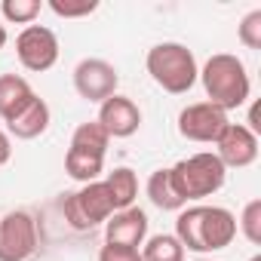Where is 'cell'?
<instances>
[{
    "label": "cell",
    "instance_id": "6da1fadb",
    "mask_svg": "<svg viewBox=\"0 0 261 261\" xmlns=\"http://www.w3.org/2000/svg\"><path fill=\"white\" fill-rule=\"evenodd\" d=\"M237 237V215L224 206H191L175 218V240L191 252L227 249Z\"/></svg>",
    "mask_w": 261,
    "mask_h": 261
},
{
    "label": "cell",
    "instance_id": "7a4b0ae2",
    "mask_svg": "<svg viewBox=\"0 0 261 261\" xmlns=\"http://www.w3.org/2000/svg\"><path fill=\"white\" fill-rule=\"evenodd\" d=\"M200 80H203V89L209 95V105L221 108V111H233L240 105H246L249 92H252V83H249V74H246V65L230 56V53H218L212 56L203 71H200Z\"/></svg>",
    "mask_w": 261,
    "mask_h": 261
},
{
    "label": "cell",
    "instance_id": "3957f363",
    "mask_svg": "<svg viewBox=\"0 0 261 261\" xmlns=\"http://www.w3.org/2000/svg\"><path fill=\"white\" fill-rule=\"evenodd\" d=\"M145 65H148V74L154 77V83L160 89L172 92V95L188 92L200 77L197 59L185 43H157V46H151Z\"/></svg>",
    "mask_w": 261,
    "mask_h": 261
},
{
    "label": "cell",
    "instance_id": "277c9868",
    "mask_svg": "<svg viewBox=\"0 0 261 261\" xmlns=\"http://www.w3.org/2000/svg\"><path fill=\"white\" fill-rule=\"evenodd\" d=\"M169 175H172L178 197L188 203V200H203V197H212L215 191H221L227 169L221 166V160L215 154L203 151V154H194V157L169 166Z\"/></svg>",
    "mask_w": 261,
    "mask_h": 261
},
{
    "label": "cell",
    "instance_id": "5b68a950",
    "mask_svg": "<svg viewBox=\"0 0 261 261\" xmlns=\"http://www.w3.org/2000/svg\"><path fill=\"white\" fill-rule=\"evenodd\" d=\"M62 209H65V221L74 227V230H92V227H98V224H105L117 209H114V200H111V191H108V185L98 178V181H89V185H83L80 191H74V194H65V203H62Z\"/></svg>",
    "mask_w": 261,
    "mask_h": 261
},
{
    "label": "cell",
    "instance_id": "8992f818",
    "mask_svg": "<svg viewBox=\"0 0 261 261\" xmlns=\"http://www.w3.org/2000/svg\"><path fill=\"white\" fill-rule=\"evenodd\" d=\"M37 252V224L28 212L16 209L0 218V261H28Z\"/></svg>",
    "mask_w": 261,
    "mask_h": 261
},
{
    "label": "cell",
    "instance_id": "52a82bcc",
    "mask_svg": "<svg viewBox=\"0 0 261 261\" xmlns=\"http://www.w3.org/2000/svg\"><path fill=\"white\" fill-rule=\"evenodd\" d=\"M227 123H230L227 120V111H221V108H215L209 101H197V105H188L178 114V133L188 142L215 145V139L224 133Z\"/></svg>",
    "mask_w": 261,
    "mask_h": 261
},
{
    "label": "cell",
    "instance_id": "ba28073f",
    "mask_svg": "<svg viewBox=\"0 0 261 261\" xmlns=\"http://www.w3.org/2000/svg\"><path fill=\"white\" fill-rule=\"evenodd\" d=\"M16 56H19L22 68L34 71V74L49 71L59 62V37L43 25H28L16 37Z\"/></svg>",
    "mask_w": 261,
    "mask_h": 261
},
{
    "label": "cell",
    "instance_id": "9c48e42d",
    "mask_svg": "<svg viewBox=\"0 0 261 261\" xmlns=\"http://www.w3.org/2000/svg\"><path fill=\"white\" fill-rule=\"evenodd\" d=\"M117 68L105 59H83L77 68H74V89L80 98L86 101H105L111 95H117Z\"/></svg>",
    "mask_w": 261,
    "mask_h": 261
},
{
    "label": "cell",
    "instance_id": "30bf717a",
    "mask_svg": "<svg viewBox=\"0 0 261 261\" xmlns=\"http://www.w3.org/2000/svg\"><path fill=\"white\" fill-rule=\"evenodd\" d=\"M215 157L224 169H246L258 160V136H252L243 123H227L224 133L215 139Z\"/></svg>",
    "mask_w": 261,
    "mask_h": 261
},
{
    "label": "cell",
    "instance_id": "8fae6325",
    "mask_svg": "<svg viewBox=\"0 0 261 261\" xmlns=\"http://www.w3.org/2000/svg\"><path fill=\"white\" fill-rule=\"evenodd\" d=\"M98 123L105 126V133L111 139H129L133 133H139V126H142V111L133 98L111 95L98 108Z\"/></svg>",
    "mask_w": 261,
    "mask_h": 261
},
{
    "label": "cell",
    "instance_id": "7c38bea8",
    "mask_svg": "<svg viewBox=\"0 0 261 261\" xmlns=\"http://www.w3.org/2000/svg\"><path fill=\"white\" fill-rule=\"evenodd\" d=\"M145 237H148V215H145V209H139V206L120 209V212H114V215L105 221V243L139 249V246L145 243Z\"/></svg>",
    "mask_w": 261,
    "mask_h": 261
},
{
    "label": "cell",
    "instance_id": "4fadbf2b",
    "mask_svg": "<svg viewBox=\"0 0 261 261\" xmlns=\"http://www.w3.org/2000/svg\"><path fill=\"white\" fill-rule=\"evenodd\" d=\"M46 126H49V105H46L40 95H34V98L7 123L10 136H16V139H22V142H31V139H37V136H43Z\"/></svg>",
    "mask_w": 261,
    "mask_h": 261
},
{
    "label": "cell",
    "instance_id": "5bb4252c",
    "mask_svg": "<svg viewBox=\"0 0 261 261\" xmlns=\"http://www.w3.org/2000/svg\"><path fill=\"white\" fill-rule=\"evenodd\" d=\"M34 98V89L19 74H0V120L10 123L28 101Z\"/></svg>",
    "mask_w": 261,
    "mask_h": 261
},
{
    "label": "cell",
    "instance_id": "9a60e30c",
    "mask_svg": "<svg viewBox=\"0 0 261 261\" xmlns=\"http://www.w3.org/2000/svg\"><path fill=\"white\" fill-rule=\"evenodd\" d=\"M105 185L111 191V200H114V209L117 212L120 209H129V206L136 203V197H139V178H136V172L129 169V166H117L114 172H108Z\"/></svg>",
    "mask_w": 261,
    "mask_h": 261
},
{
    "label": "cell",
    "instance_id": "2e32d148",
    "mask_svg": "<svg viewBox=\"0 0 261 261\" xmlns=\"http://www.w3.org/2000/svg\"><path fill=\"white\" fill-rule=\"evenodd\" d=\"M111 145V136L105 133V126L98 120H89V123H80L74 129V136H71V148L74 151H83V154H95V157H105Z\"/></svg>",
    "mask_w": 261,
    "mask_h": 261
},
{
    "label": "cell",
    "instance_id": "e0dca14e",
    "mask_svg": "<svg viewBox=\"0 0 261 261\" xmlns=\"http://www.w3.org/2000/svg\"><path fill=\"white\" fill-rule=\"evenodd\" d=\"M148 197H151V203H154L157 209H163V212H175V209L185 206V200L178 197V191H175V185H172L169 169H157V172L148 178Z\"/></svg>",
    "mask_w": 261,
    "mask_h": 261
},
{
    "label": "cell",
    "instance_id": "ac0fdd59",
    "mask_svg": "<svg viewBox=\"0 0 261 261\" xmlns=\"http://www.w3.org/2000/svg\"><path fill=\"white\" fill-rule=\"evenodd\" d=\"M65 172L74 178V181H98V175L105 172V157H95V154H83V151H74L68 148L65 154Z\"/></svg>",
    "mask_w": 261,
    "mask_h": 261
},
{
    "label": "cell",
    "instance_id": "d6986e66",
    "mask_svg": "<svg viewBox=\"0 0 261 261\" xmlns=\"http://www.w3.org/2000/svg\"><path fill=\"white\" fill-rule=\"evenodd\" d=\"M142 261H185V246L175 240V233H157L139 249Z\"/></svg>",
    "mask_w": 261,
    "mask_h": 261
},
{
    "label": "cell",
    "instance_id": "ffe728a7",
    "mask_svg": "<svg viewBox=\"0 0 261 261\" xmlns=\"http://www.w3.org/2000/svg\"><path fill=\"white\" fill-rule=\"evenodd\" d=\"M40 10H43L40 0H4V4H0L4 19L7 22H16V25H31L40 16Z\"/></svg>",
    "mask_w": 261,
    "mask_h": 261
},
{
    "label": "cell",
    "instance_id": "44dd1931",
    "mask_svg": "<svg viewBox=\"0 0 261 261\" xmlns=\"http://www.w3.org/2000/svg\"><path fill=\"white\" fill-rule=\"evenodd\" d=\"M237 227L243 230V237L252 243V246H261V200H249Z\"/></svg>",
    "mask_w": 261,
    "mask_h": 261
},
{
    "label": "cell",
    "instance_id": "7402d4cb",
    "mask_svg": "<svg viewBox=\"0 0 261 261\" xmlns=\"http://www.w3.org/2000/svg\"><path fill=\"white\" fill-rule=\"evenodd\" d=\"M49 10L62 19H80L98 10V0H49Z\"/></svg>",
    "mask_w": 261,
    "mask_h": 261
},
{
    "label": "cell",
    "instance_id": "603a6c76",
    "mask_svg": "<svg viewBox=\"0 0 261 261\" xmlns=\"http://www.w3.org/2000/svg\"><path fill=\"white\" fill-rule=\"evenodd\" d=\"M237 34H240V43H243L246 49H261V10H252V13L240 22Z\"/></svg>",
    "mask_w": 261,
    "mask_h": 261
},
{
    "label": "cell",
    "instance_id": "cb8c5ba5",
    "mask_svg": "<svg viewBox=\"0 0 261 261\" xmlns=\"http://www.w3.org/2000/svg\"><path fill=\"white\" fill-rule=\"evenodd\" d=\"M98 261H142V255H139V249L105 243V246H101V252H98Z\"/></svg>",
    "mask_w": 261,
    "mask_h": 261
},
{
    "label": "cell",
    "instance_id": "d4e9b609",
    "mask_svg": "<svg viewBox=\"0 0 261 261\" xmlns=\"http://www.w3.org/2000/svg\"><path fill=\"white\" fill-rule=\"evenodd\" d=\"M10 157H13V145H10V136L0 129V166L4 163H10Z\"/></svg>",
    "mask_w": 261,
    "mask_h": 261
},
{
    "label": "cell",
    "instance_id": "484cf974",
    "mask_svg": "<svg viewBox=\"0 0 261 261\" xmlns=\"http://www.w3.org/2000/svg\"><path fill=\"white\" fill-rule=\"evenodd\" d=\"M7 37H10V34H7V28H4V25H0V49H4V46H7Z\"/></svg>",
    "mask_w": 261,
    "mask_h": 261
},
{
    "label": "cell",
    "instance_id": "4316f807",
    "mask_svg": "<svg viewBox=\"0 0 261 261\" xmlns=\"http://www.w3.org/2000/svg\"><path fill=\"white\" fill-rule=\"evenodd\" d=\"M249 261H261V255H252V258H249Z\"/></svg>",
    "mask_w": 261,
    "mask_h": 261
},
{
    "label": "cell",
    "instance_id": "83f0119b",
    "mask_svg": "<svg viewBox=\"0 0 261 261\" xmlns=\"http://www.w3.org/2000/svg\"><path fill=\"white\" fill-rule=\"evenodd\" d=\"M197 261H209V258H197Z\"/></svg>",
    "mask_w": 261,
    "mask_h": 261
}]
</instances>
